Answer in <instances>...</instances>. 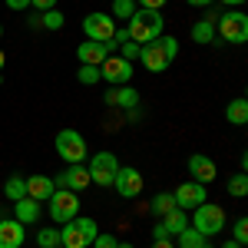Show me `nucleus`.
I'll use <instances>...</instances> for the list:
<instances>
[{
    "label": "nucleus",
    "instance_id": "35",
    "mask_svg": "<svg viewBox=\"0 0 248 248\" xmlns=\"http://www.w3.org/2000/svg\"><path fill=\"white\" fill-rule=\"evenodd\" d=\"M30 7H37L40 14H46V10H53V7H57V0H30Z\"/></svg>",
    "mask_w": 248,
    "mask_h": 248
},
{
    "label": "nucleus",
    "instance_id": "17",
    "mask_svg": "<svg viewBox=\"0 0 248 248\" xmlns=\"http://www.w3.org/2000/svg\"><path fill=\"white\" fill-rule=\"evenodd\" d=\"M53 192H57L53 175H27V199H33V202H40V205H43Z\"/></svg>",
    "mask_w": 248,
    "mask_h": 248
},
{
    "label": "nucleus",
    "instance_id": "37",
    "mask_svg": "<svg viewBox=\"0 0 248 248\" xmlns=\"http://www.w3.org/2000/svg\"><path fill=\"white\" fill-rule=\"evenodd\" d=\"M3 3H7L10 10H27V7H30V0H3Z\"/></svg>",
    "mask_w": 248,
    "mask_h": 248
},
{
    "label": "nucleus",
    "instance_id": "45",
    "mask_svg": "<svg viewBox=\"0 0 248 248\" xmlns=\"http://www.w3.org/2000/svg\"><path fill=\"white\" fill-rule=\"evenodd\" d=\"M3 63H7V57H3V50H0V70H3Z\"/></svg>",
    "mask_w": 248,
    "mask_h": 248
},
{
    "label": "nucleus",
    "instance_id": "38",
    "mask_svg": "<svg viewBox=\"0 0 248 248\" xmlns=\"http://www.w3.org/2000/svg\"><path fill=\"white\" fill-rule=\"evenodd\" d=\"M136 3H139V7H149V10H162L166 0H136Z\"/></svg>",
    "mask_w": 248,
    "mask_h": 248
},
{
    "label": "nucleus",
    "instance_id": "4",
    "mask_svg": "<svg viewBox=\"0 0 248 248\" xmlns=\"http://www.w3.org/2000/svg\"><path fill=\"white\" fill-rule=\"evenodd\" d=\"M215 37L225 43H245L248 40V17L242 10H225L222 17H215Z\"/></svg>",
    "mask_w": 248,
    "mask_h": 248
},
{
    "label": "nucleus",
    "instance_id": "1",
    "mask_svg": "<svg viewBox=\"0 0 248 248\" xmlns=\"http://www.w3.org/2000/svg\"><path fill=\"white\" fill-rule=\"evenodd\" d=\"M175 53H179V40L162 33V37H155V40H149V43L139 46V63H142L149 73H162V70H169V63L175 60Z\"/></svg>",
    "mask_w": 248,
    "mask_h": 248
},
{
    "label": "nucleus",
    "instance_id": "14",
    "mask_svg": "<svg viewBox=\"0 0 248 248\" xmlns=\"http://www.w3.org/2000/svg\"><path fill=\"white\" fill-rule=\"evenodd\" d=\"M113 53V43H96V40H83L77 46V60L79 66H99L103 60Z\"/></svg>",
    "mask_w": 248,
    "mask_h": 248
},
{
    "label": "nucleus",
    "instance_id": "13",
    "mask_svg": "<svg viewBox=\"0 0 248 248\" xmlns=\"http://www.w3.org/2000/svg\"><path fill=\"white\" fill-rule=\"evenodd\" d=\"M53 186H57V189H66V192H83L90 186V172H86L83 162H79V166H66L63 172L53 175Z\"/></svg>",
    "mask_w": 248,
    "mask_h": 248
},
{
    "label": "nucleus",
    "instance_id": "22",
    "mask_svg": "<svg viewBox=\"0 0 248 248\" xmlns=\"http://www.w3.org/2000/svg\"><path fill=\"white\" fill-rule=\"evenodd\" d=\"M3 195H7L10 202H20V199L27 195V179H23V175H10L7 186H3Z\"/></svg>",
    "mask_w": 248,
    "mask_h": 248
},
{
    "label": "nucleus",
    "instance_id": "39",
    "mask_svg": "<svg viewBox=\"0 0 248 248\" xmlns=\"http://www.w3.org/2000/svg\"><path fill=\"white\" fill-rule=\"evenodd\" d=\"M126 119H129V123H136V119H142V109H139V106H133V109H126Z\"/></svg>",
    "mask_w": 248,
    "mask_h": 248
},
{
    "label": "nucleus",
    "instance_id": "29",
    "mask_svg": "<svg viewBox=\"0 0 248 248\" xmlns=\"http://www.w3.org/2000/svg\"><path fill=\"white\" fill-rule=\"evenodd\" d=\"M63 14H60L57 7H53V10H46V14H40V23H43V27H46V30H63Z\"/></svg>",
    "mask_w": 248,
    "mask_h": 248
},
{
    "label": "nucleus",
    "instance_id": "11",
    "mask_svg": "<svg viewBox=\"0 0 248 248\" xmlns=\"http://www.w3.org/2000/svg\"><path fill=\"white\" fill-rule=\"evenodd\" d=\"M113 30H116V20L109 14H90V17L83 20V33L86 40H96V43H109L113 40Z\"/></svg>",
    "mask_w": 248,
    "mask_h": 248
},
{
    "label": "nucleus",
    "instance_id": "43",
    "mask_svg": "<svg viewBox=\"0 0 248 248\" xmlns=\"http://www.w3.org/2000/svg\"><path fill=\"white\" fill-rule=\"evenodd\" d=\"M116 248H136V245H129V242H116Z\"/></svg>",
    "mask_w": 248,
    "mask_h": 248
},
{
    "label": "nucleus",
    "instance_id": "19",
    "mask_svg": "<svg viewBox=\"0 0 248 248\" xmlns=\"http://www.w3.org/2000/svg\"><path fill=\"white\" fill-rule=\"evenodd\" d=\"M14 212H17V215H14L17 222H23V225H37V222H40V212H43V205L23 195L20 202H14Z\"/></svg>",
    "mask_w": 248,
    "mask_h": 248
},
{
    "label": "nucleus",
    "instance_id": "24",
    "mask_svg": "<svg viewBox=\"0 0 248 248\" xmlns=\"http://www.w3.org/2000/svg\"><path fill=\"white\" fill-rule=\"evenodd\" d=\"M149 209H153V215H159V218H162L166 212L175 209V195H172V192H159L153 202H149Z\"/></svg>",
    "mask_w": 248,
    "mask_h": 248
},
{
    "label": "nucleus",
    "instance_id": "26",
    "mask_svg": "<svg viewBox=\"0 0 248 248\" xmlns=\"http://www.w3.org/2000/svg\"><path fill=\"white\" fill-rule=\"evenodd\" d=\"M37 245L40 248H60V229H53V225L40 229L37 232Z\"/></svg>",
    "mask_w": 248,
    "mask_h": 248
},
{
    "label": "nucleus",
    "instance_id": "23",
    "mask_svg": "<svg viewBox=\"0 0 248 248\" xmlns=\"http://www.w3.org/2000/svg\"><path fill=\"white\" fill-rule=\"evenodd\" d=\"M192 40L202 43V46L212 43V40H215V23H212V20H199V23L192 27Z\"/></svg>",
    "mask_w": 248,
    "mask_h": 248
},
{
    "label": "nucleus",
    "instance_id": "10",
    "mask_svg": "<svg viewBox=\"0 0 248 248\" xmlns=\"http://www.w3.org/2000/svg\"><path fill=\"white\" fill-rule=\"evenodd\" d=\"M175 195V209L189 212V209H199L202 202H209V186H202V182H182L179 189L172 192Z\"/></svg>",
    "mask_w": 248,
    "mask_h": 248
},
{
    "label": "nucleus",
    "instance_id": "2",
    "mask_svg": "<svg viewBox=\"0 0 248 248\" xmlns=\"http://www.w3.org/2000/svg\"><path fill=\"white\" fill-rule=\"evenodd\" d=\"M162 27H166V20H162V10H149V7H136V14L129 17L126 23V30H129V40L133 43H149V40L162 37Z\"/></svg>",
    "mask_w": 248,
    "mask_h": 248
},
{
    "label": "nucleus",
    "instance_id": "34",
    "mask_svg": "<svg viewBox=\"0 0 248 248\" xmlns=\"http://www.w3.org/2000/svg\"><path fill=\"white\" fill-rule=\"evenodd\" d=\"M126 40H129V30H126V27H116L109 43H113V50H116V46H119V43H126Z\"/></svg>",
    "mask_w": 248,
    "mask_h": 248
},
{
    "label": "nucleus",
    "instance_id": "18",
    "mask_svg": "<svg viewBox=\"0 0 248 248\" xmlns=\"http://www.w3.org/2000/svg\"><path fill=\"white\" fill-rule=\"evenodd\" d=\"M103 99H106L109 106H119V109H133L136 103H139V93H136L133 86H109Z\"/></svg>",
    "mask_w": 248,
    "mask_h": 248
},
{
    "label": "nucleus",
    "instance_id": "44",
    "mask_svg": "<svg viewBox=\"0 0 248 248\" xmlns=\"http://www.w3.org/2000/svg\"><path fill=\"white\" fill-rule=\"evenodd\" d=\"M222 248H242V245H238V242H225Z\"/></svg>",
    "mask_w": 248,
    "mask_h": 248
},
{
    "label": "nucleus",
    "instance_id": "33",
    "mask_svg": "<svg viewBox=\"0 0 248 248\" xmlns=\"http://www.w3.org/2000/svg\"><path fill=\"white\" fill-rule=\"evenodd\" d=\"M93 248H116V238L109 235V232H99L93 238Z\"/></svg>",
    "mask_w": 248,
    "mask_h": 248
},
{
    "label": "nucleus",
    "instance_id": "15",
    "mask_svg": "<svg viewBox=\"0 0 248 248\" xmlns=\"http://www.w3.org/2000/svg\"><path fill=\"white\" fill-rule=\"evenodd\" d=\"M189 175H192V182H202V186H209V182H215V179H218V166L212 162L209 155L195 153V155L189 159Z\"/></svg>",
    "mask_w": 248,
    "mask_h": 248
},
{
    "label": "nucleus",
    "instance_id": "7",
    "mask_svg": "<svg viewBox=\"0 0 248 248\" xmlns=\"http://www.w3.org/2000/svg\"><path fill=\"white\" fill-rule=\"evenodd\" d=\"M46 205H50V218L63 225V222H70V218H77L79 215V199L77 192H66V189H57L50 199H46Z\"/></svg>",
    "mask_w": 248,
    "mask_h": 248
},
{
    "label": "nucleus",
    "instance_id": "40",
    "mask_svg": "<svg viewBox=\"0 0 248 248\" xmlns=\"http://www.w3.org/2000/svg\"><path fill=\"white\" fill-rule=\"evenodd\" d=\"M186 3H192V7H212L215 0H186Z\"/></svg>",
    "mask_w": 248,
    "mask_h": 248
},
{
    "label": "nucleus",
    "instance_id": "5",
    "mask_svg": "<svg viewBox=\"0 0 248 248\" xmlns=\"http://www.w3.org/2000/svg\"><path fill=\"white\" fill-rule=\"evenodd\" d=\"M195 215H192V229L202 232L205 238H212V235H218V232L225 229V209L222 205H212V202H202L199 209H192Z\"/></svg>",
    "mask_w": 248,
    "mask_h": 248
},
{
    "label": "nucleus",
    "instance_id": "20",
    "mask_svg": "<svg viewBox=\"0 0 248 248\" xmlns=\"http://www.w3.org/2000/svg\"><path fill=\"white\" fill-rule=\"evenodd\" d=\"M162 225H166V232H169V235H179V232L189 229V215H186L182 209H172V212H166V215H162Z\"/></svg>",
    "mask_w": 248,
    "mask_h": 248
},
{
    "label": "nucleus",
    "instance_id": "32",
    "mask_svg": "<svg viewBox=\"0 0 248 248\" xmlns=\"http://www.w3.org/2000/svg\"><path fill=\"white\" fill-rule=\"evenodd\" d=\"M232 242H238V245H245V242H248V218H238V222H235Z\"/></svg>",
    "mask_w": 248,
    "mask_h": 248
},
{
    "label": "nucleus",
    "instance_id": "42",
    "mask_svg": "<svg viewBox=\"0 0 248 248\" xmlns=\"http://www.w3.org/2000/svg\"><path fill=\"white\" fill-rule=\"evenodd\" d=\"M153 248H175V245H172L169 238H166V242H153Z\"/></svg>",
    "mask_w": 248,
    "mask_h": 248
},
{
    "label": "nucleus",
    "instance_id": "8",
    "mask_svg": "<svg viewBox=\"0 0 248 248\" xmlns=\"http://www.w3.org/2000/svg\"><path fill=\"white\" fill-rule=\"evenodd\" d=\"M86 172H90V182H96V186H113L116 172H119V159L113 153H96Z\"/></svg>",
    "mask_w": 248,
    "mask_h": 248
},
{
    "label": "nucleus",
    "instance_id": "25",
    "mask_svg": "<svg viewBox=\"0 0 248 248\" xmlns=\"http://www.w3.org/2000/svg\"><path fill=\"white\" fill-rule=\"evenodd\" d=\"M175 238H179V248H202V245H205V235H202V232H195L192 225L186 232H179Z\"/></svg>",
    "mask_w": 248,
    "mask_h": 248
},
{
    "label": "nucleus",
    "instance_id": "46",
    "mask_svg": "<svg viewBox=\"0 0 248 248\" xmlns=\"http://www.w3.org/2000/svg\"><path fill=\"white\" fill-rule=\"evenodd\" d=\"M0 37H3V23H0Z\"/></svg>",
    "mask_w": 248,
    "mask_h": 248
},
{
    "label": "nucleus",
    "instance_id": "27",
    "mask_svg": "<svg viewBox=\"0 0 248 248\" xmlns=\"http://www.w3.org/2000/svg\"><path fill=\"white\" fill-rule=\"evenodd\" d=\"M133 14H136V0H113V10H109L113 20H129Z\"/></svg>",
    "mask_w": 248,
    "mask_h": 248
},
{
    "label": "nucleus",
    "instance_id": "21",
    "mask_svg": "<svg viewBox=\"0 0 248 248\" xmlns=\"http://www.w3.org/2000/svg\"><path fill=\"white\" fill-rule=\"evenodd\" d=\"M225 119L232 126H245L248 123V99H232L225 106Z\"/></svg>",
    "mask_w": 248,
    "mask_h": 248
},
{
    "label": "nucleus",
    "instance_id": "3",
    "mask_svg": "<svg viewBox=\"0 0 248 248\" xmlns=\"http://www.w3.org/2000/svg\"><path fill=\"white\" fill-rule=\"evenodd\" d=\"M96 235H99L96 218H90V215H77V218L63 222V229H60V248H90Z\"/></svg>",
    "mask_w": 248,
    "mask_h": 248
},
{
    "label": "nucleus",
    "instance_id": "36",
    "mask_svg": "<svg viewBox=\"0 0 248 248\" xmlns=\"http://www.w3.org/2000/svg\"><path fill=\"white\" fill-rule=\"evenodd\" d=\"M153 238H155V242H166V238H172V235H169V232H166V225L159 222V225H155V229H153Z\"/></svg>",
    "mask_w": 248,
    "mask_h": 248
},
{
    "label": "nucleus",
    "instance_id": "9",
    "mask_svg": "<svg viewBox=\"0 0 248 248\" xmlns=\"http://www.w3.org/2000/svg\"><path fill=\"white\" fill-rule=\"evenodd\" d=\"M99 77L106 79L109 86H129V79H133V63L109 53V57L99 63Z\"/></svg>",
    "mask_w": 248,
    "mask_h": 248
},
{
    "label": "nucleus",
    "instance_id": "12",
    "mask_svg": "<svg viewBox=\"0 0 248 248\" xmlns=\"http://www.w3.org/2000/svg\"><path fill=\"white\" fill-rule=\"evenodd\" d=\"M142 186H146V179H142V172L133 169V166H119V172H116L113 179V189L123 195V199H136L139 192H142Z\"/></svg>",
    "mask_w": 248,
    "mask_h": 248
},
{
    "label": "nucleus",
    "instance_id": "31",
    "mask_svg": "<svg viewBox=\"0 0 248 248\" xmlns=\"http://www.w3.org/2000/svg\"><path fill=\"white\" fill-rule=\"evenodd\" d=\"M119 57L123 60H139V43H133V40H126V43H119Z\"/></svg>",
    "mask_w": 248,
    "mask_h": 248
},
{
    "label": "nucleus",
    "instance_id": "28",
    "mask_svg": "<svg viewBox=\"0 0 248 248\" xmlns=\"http://www.w3.org/2000/svg\"><path fill=\"white\" fill-rule=\"evenodd\" d=\"M229 195H235V199L248 195V175H245V172H238V175H232V179H229Z\"/></svg>",
    "mask_w": 248,
    "mask_h": 248
},
{
    "label": "nucleus",
    "instance_id": "6",
    "mask_svg": "<svg viewBox=\"0 0 248 248\" xmlns=\"http://www.w3.org/2000/svg\"><path fill=\"white\" fill-rule=\"evenodd\" d=\"M57 153H60V159H63L66 166H79L90 149H86L83 133H77V129H60L57 133Z\"/></svg>",
    "mask_w": 248,
    "mask_h": 248
},
{
    "label": "nucleus",
    "instance_id": "30",
    "mask_svg": "<svg viewBox=\"0 0 248 248\" xmlns=\"http://www.w3.org/2000/svg\"><path fill=\"white\" fill-rule=\"evenodd\" d=\"M77 79H79V83H83V86H93L96 79H103V77H99V66H79Z\"/></svg>",
    "mask_w": 248,
    "mask_h": 248
},
{
    "label": "nucleus",
    "instance_id": "47",
    "mask_svg": "<svg viewBox=\"0 0 248 248\" xmlns=\"http://www.w3.org/2000/svg\"><path fill=\"white\" fill-rule=\"evenodd\" d=\"M202 248H212V245H202Z\"/></svg>",
    "mask_w": 248,
    "mask_h": 248
},
{
    "label": "nucleus",
    "instance_id": "16",
    "mask_svg": "<svg viewBox=\"0 0 248 248\" xmlns=\"http://www.w3.org/2000/svg\"><path fill=\"white\" fill-rule=\"evenodd\" d=\"M27 225L17 218H0V248H20L27 238Z\"/></svg>",
    "mask_w": 248,
    "mask_h": 248
},
{
    "label": "nucleus",
    "instance_id": "41",
    "mask_svg": "<svg viewBox=\"0 0 248 248\" xmlns=\"http://www.w3.org/2000/svg\"><path fill=\"white\" fill-rule=\"evenodd\" d=\"M218 3H225V7H229V10H232V7H242L245 0H218Z\"/></svg>",
    "mask_w": 248,
    "mask_h": 248
}]
</instances>
